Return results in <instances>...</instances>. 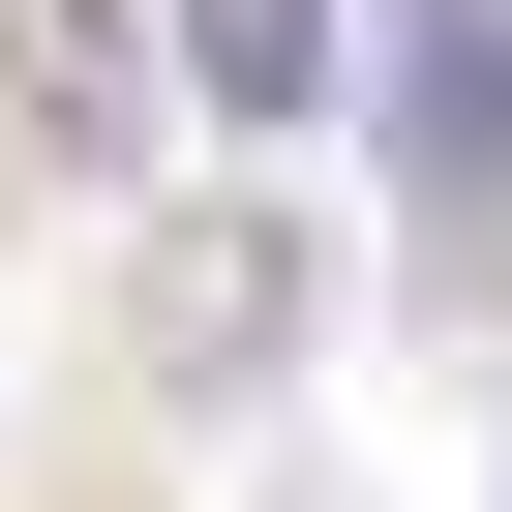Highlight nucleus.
<instances>
[{"label": "nucleus", "instance_id": "2", "mask_svg": "<svg viewBox=\"0 0 512 512\" xmlns=\"http://www.w3.org/2000/svg\"><path fill=\"white\" fill-rule=\"evenodd\" d=\"M181 61H211V121H302L362 61V0H181Z\"/></svg>", "mask_w": 512, "mask_h": 512}, {"label": "nucleus", "instance_id": "1", "mask_svg": "<svg viewBox=\"0 0 512 512\" xmlns=\"http://www.w3.org/2000/svg\"><path fill=\"white\" fill-rule=\"evenodd\" d=\"M392 151L422 211H512V0H392Z\"/></svg>", "mask_w": 512, "mask_h": 512}, {"label": "nucleus", "instance_id": "3", "mask_svg": "<svg viewBox=\"0 0 512 512\" xmlns=\"http://www.w3.org/2000/svg\"><path fill=\"white\" fill-rule=\"evenodd\" d=\"M31 121H61V151H121V121H151V61H121V0H31Z\"/></svg>", "mask_w": 512, "mask_h": 512}]
</instances>
